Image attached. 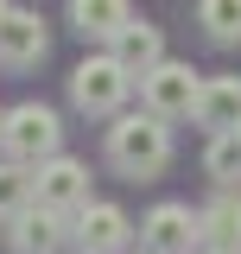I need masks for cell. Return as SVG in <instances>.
I'll use <instances>...</instances> for the list:
<instances>
[{"instance_id": "8", "label": "cell", "mask_w": 241, "mask_h": 254, "mask_svg": "<svg viewBox=\"0 0 241 254\" xmlns=\"http://www.w3.org/2000/svg\"><path fill=\"white\" fill-rule=\"evenodd\" d=\"M76 242H83V254H120L127 248V216H120L115 203H83Z\"/></svg>"}, {"instance_id": "6", "label": "cell", "mask_w": 241, "mask_h": 254, "mask_svg": "<svg viewBox=\"0 0 241 254\" xmlns=\"http://www.w3.org/2000/svg\"><path fill=\"white\" fill-rule=\"evenodd\" d=\"M83 203H89V165H83V159H45V165H38V210H83Z\"/></svg>"}, {"instance_id": "10", "label": "cell", "mask_w": 241, "mask_h": 254, "mask_svg": "<svg viewBox=\"0 0 241 254\" xmlns=\"http://www.w3.org/2000/svg\"><path fill=\"white\" fill-rule=\"evenodd\" d=\"M115 64L127 70V76H152V70L165 64V38H159V26L133 19V26L115 38Z\"/></svg>"}, {"instance_id": "16", "label": "cell", "mask_w": 241, "mask_h": 254, "mask_svg": "<svg viewBox=\"0 0 241 254\" xmlns=\"http://www.w3.org/2000/svg\"><path fill=\"white\" fill-rule=\"evenodd\" d=\"M203 165H210L216 185H241V133H216L210 153H203Z\"/></svg>"}, {"instance_id": "17", "label": "cell", "mask_w": 241, "mask_h": 254, "mask_svg": "<svg viewBox=\"0 0 241 254\" xmlns=\"http://www.w3.org/2000/svg\"><path fill=\"white\" fill-rule=\"evenodd\" d=\"M0 127H6V115H0Z\"/></svg>"}, {"instance_id": "4", "label": "cell", "mask_w": 241, "mask_h": 254, "mask_svg": "<svg viewBox=\"0 0 241 254\" xmlns=\"http://www.w3.org/2000/svg\"><path fill=\"white\" fill-rule=\"evenodd\" d=\"M140 95H146V115L159 121H178V115H197V95H203V76L190 64H159L152 76H140Z\"/></svg>"}, {"instance_id": "5", "label": "cell", "mask_w": 241, "mask_h": 254, "mask_svg": "<svg viewBox=\"0 0 241 254\" xmlns=\"http://www.w3.org/2000/svg\"><path fill=\"white\" fill-rule=\"evenodd\" d=\"M140 235H146L152 254H197V242H203V216H197L190 203H159Z\"/></svg>"}, {"instance_id": "18", "label": "cell", "mask_w": 241, "mask_h": 254, "mask_svg": "<svg viewBox=\"0 0 241 254\" xmlns=\"http://www.w3.org/2000/svg\"><path fill=\"white\" fill-rule=\"evenodd\" d=\"M210 254H222V248H210Z\"/></svg>"}, {"instance_id": "14", "label": "cell", "mask_w": 241, "mask_h": 254, "mask_svg": "<svg viewBox=\"0 0 241 254\" xmlns=\"http://www.w3.org/2000/svg\"><path fill=\"white\" fill-rule=\"evenodd\" d=\"M32 190H38V178H32L26 165H0V216H26L32 210Z\"/></svg>"}, {"instance_id": "19", "label": "cell", "mask_w": 241, "mask_h": 254, "mask_svg": "<svg viewBox=\"0 0 241 254\" xmlns=\"http://www.w3.org/2000/svg\"><path fill=\"white\" fill-rule=\"evenodd\" d=\"M0 13H6V6H0Z\"/></svg>"}, {"instance_id": "2", "label": "cell", "mask_w": 241, "mask_h": 254, "mask_svg": "<svg viewBox=\"0 0 241 254\" xmlns=\"http://www.w3.org/2000/svg\"><path fill=\"white\" fill-rule=\"evenodd\" d=\"M58 140H63V127L58 115L45 108V102H19L13 115H6V127H0V146L13 153V165H45V159H58Z\"/></svg>"}, {"instance_id": "1", "label": "cell", "mask_w": 241, "mask_h": 254, "mask_svg": "<svg viewBox=\"0 0 241 254\" xmlns=\"http://www.w3.org/2000/svg\"><path fill=\"white\" fill-rule=\"evenodd\" d=\"M108 159H115V172H127V178H152L172 159V127L159 121V115H120L108 127Z\"/></svg>"}, {"instance_id": "13", "label": "cell", "mask_w": 241, "mask_h": 254, "mask_svg": "<svg viewBox=\"0 0 241 254\" xmlns=\"http://www.w3.org/2000/svg\"><path fill=\"white\" fill-rule=\"evenodd\" d=\"M197 216H203V235H210L222 254L241 248V197H216L210 210H197Z\"/></svg>"}, {"instance_id": "9", "label": "cell", "mask_w": 241, "mask_h": 254, "mask_svg": "<svg viewBox=\"0 0 241 254\" xmlns=\"http://www.w3.org/2000/svg\"><path fill=\"white\" fill-rule=\"evenodd\" d=\"M197 121L210 133H241V76H210L197 95Z\"/></svg>"}, {"instance_id": "12", "label": "cell", "mask_w": 241, "mask_h": 254, "mask_svg": "<svg viewBox=\"0 0 241 254\" xmlns=\"http://www.w3.org/2000/svg\"><path fill=\"white\" fill-rule=\"evenodd\" d=\"M58 248H63V216L58 210L13 216V254H58Z\"/></svg>"}, {"instance_id": "15", "label": "cell", "mask_w": 241, "mask_h": 254, "mask_svg": "<svg viewBox=\"0 0 241 254\" xmlns=\"http://www.w3.org/2000/svg\"><path fill=\"white\" fill-rule=\"evenodd\" d=\"M197 19L216 45H235L241 38V0H197Z\"/></svg>"}, {"instance_id": "11", "label": "cell", "mask_w": 241, "mask_h": 254, "mask_svg": "<svg viewBox=\"0 0 241 254\" xmlns=\"http://www.w3.org/2000/svg\"><path fill=\"white\" fill-rule=\"evenodd\" d=\"M70 26L83 38H120L133 26V6L127 0H70Z\"/></svg>"}, {"instance_id": "3", "label": "cell", "mask_w": 241, "mask_h": 254, "mask_svg": "<svg viewBox=\"0 0 241 254\" xmlns=\"http://www.w3.org/2000/svg\"><path fill=\"white\" fill-rule=\"evenodd\" d=\"M127 89H133V76L115 64V51H108V58H83L70 70V102H76L83 115H115L120 102H127Z\"/></svg>"}, {"instance_id": "7", "label": "cell", "mask_w": 241, "mask_h": 254, "mask_svg": "<svg viewBox=\"0 0 241 254\" xmlns=\"http://www.w3.org/2000/svg\"><path fill=\"white\" fill-rule=\"evenodd\" d=\"M45 51H51L45 19L26 13V6H6V13H0V64H6V70H26V64H38Z\"/></svg>"}]
</instances>
